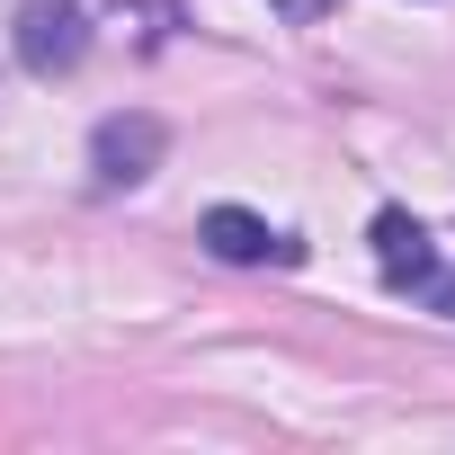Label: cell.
Listing matches in <instances>:
<instances>
[{"instance_id": "cell-6", "label": "cell", "mask_w": 455, "mask_h": 455, "mask_svg": "<svg viewBox=\"0 0 455 455\" xmlns=\"http://www.w3.org/2000/svg\"><path fill=\"white\" fill-rule=\"evenodd\" d=\"M268 10H286V19H322V10H339V0H268Z\"/></svg>"}, {"instance_id": "cell-5", "label": "cell", "mask_w": 455, "mask_h": 455, "mask_svg": "<svg viewBox=\"0 0 455 455\" xmlns=\"http://www.w3.org/2000/svg\"><path fill=\"white\" fill-rule=\"evenodd\" d=\"M419 295H428V304L455 322V277H446V268H428V277H419Z\"/></svg>"}, {"instance_id": "cell-1", "label": "cell", "mask_w": 455, "mask_h": 455, "mask_svg": "<svg viewBox=\"0 0 455 455\" xmlns=\"http://www.w3.org/2000/svg\"><path fill=\"white\" fill-rule=\"evenodd\" d=\"M81 54H90V10H81V0H28V10H19V63L36 81L81 72Z\"/></svg>"}, {"instance_id": "cell-2", "label": "cell", "mask_w": 455, "mask_h": 455, "mask_svg": "<svg viewBox=\"0 0 455 455\" xmlns=\"http://www.w3.org/2000/svg\"><path fill=\"white\" fill-rule=\"evenodd\" d=\"M161 152H170V125H161L152 108L99 116V134H90V170H99L108 188H134V179H152V170H161Z\"/></svg>"}, {"instance_id": "cell-4", "label": "cell", "mask_w": 455, "mask_h": 455, "mask_svg": "<svg viewBox=\"0 0 455 455\" xmlns=\"http://www.w3.org/2000/svg\"><path fill=\"white\" fill-rule=\"evenodd\" d=\"M375 268H384V286H419V277L437 268L428 223H419L411 205H384V214H375Z\"/></svg>"}, {"instance_id": "cell-3", "label": "cell", "mask_w": 455, "mask_h": 455, "mask_svg": "<svg viewBox=\"0 0 455 455\" xmlns=\"http://www.w3.org/2000/svg\"><path fill=\"white\" fill-rule=\"evenodd\" d=\"M196 242H205L223 268H268V259H277V268H295V259H304V242H295V233H268L251 205H205Z\"/></svg>"}]
</instances>
